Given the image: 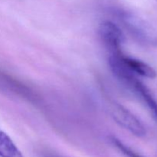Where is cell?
Returning <instances> with one entry per match:
<instances>
[{"label": "cell", "instance_id": "2", "mask_svg": "<svg viewBox=\"0 0 157 157\" xmlns=\"http://www.w3.org/2000/svg\"><path fill=\"white\" fill-rule=\"evenodd\" d=\"M110 112L117 124L133 135L138 137H143L146 135L147 130L142 122L124 106L117 103H112L110 106Z\"/></svg>", "mask_w": 157, "mask_h": 157}, {"label": "cell", "instance_id": "5", "mask_svg": "<svg viewBox=\"0 0 157 157\" xmlns=\"http://www.w3.org/2000/svg\"><path fill=\"white\" fill-rule=\"evenodd\" d=\"M0 157H24L10 137L0 130Z\"/></svg>", "mask_w": 157, "mask_h": 157}, {"label": "cell", "instance_id": "6", "mask_svg": "<svg viewBox=\"0 0 157 157\" xmlns=\"http://www.w3.org/2000/svg\"><path fill=\"white\" fill-rule=\"evenodd\" d=\"M111 141H112V143H113V144H114V145L116 146V147H117V148L119 149L121 151H122L123 153H124V154H125L127 156H128V157H144V156H140V154H138V153H136L135 151H133V150H131L130 147H128L127 146H126L124 143L121 142L120 140H118L117 138L114 137V136H113V137L111 138Z\"/></svg>", "mask_w": 157, "mask_h": 157}, {"label": "cell", "instance_id": "3", "mask_svg": "<svg viewBox=\"0 0 157 157\" xmlns=\"http://www.w3.org/2000/svg\"><path fill=\"white\" fill-rule=\"evenodd\" d=\"M99 33L101 39L111 54L121 52V48L124 42V35L118 25L110 21L102 22L99 28Z\"/></svg>", "mask_w": 157, "mask_h": 157}, {"label": "cell", "instance_id": "1", "mask_svg": "<svg viewBox=\"0 0 157 157\" xmlns=\"http://www.w3.org/2000/svg\"><path fill=\"white\" fill-rule=\"evenodd\" d=\"M126 29L140 42L150 46H157V29L142 18L130 14L122 17Z\"/></svg>", "mask_w": 157, "mask_h": 157}, {"label": "cell", "instance_id": "4", "mask_svg": "<svg viewBox=\"0 0 157 157\" xmlns=\"http://www.w3.org/2000/svg\"><path fill=\"white\" fill-rule=\"evenodd\" d=\"M122 60L129 70L133 72L135 75H140L144 78H152V79L156 77V71L151 66L144 61L124 56V55H122Z\"/></svg>", "mask_w": 157, "mask_h": 157}]
</instances>
